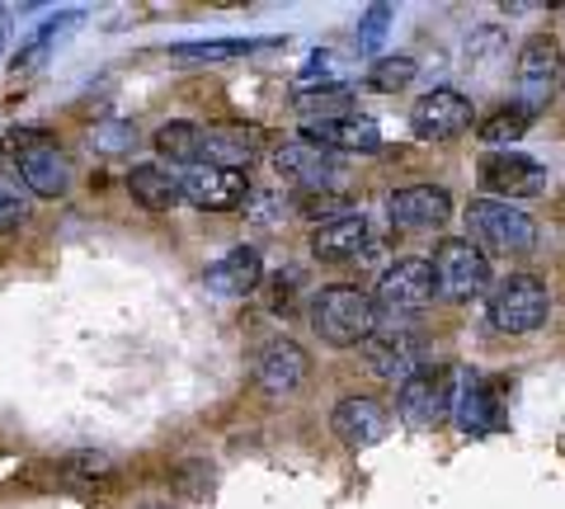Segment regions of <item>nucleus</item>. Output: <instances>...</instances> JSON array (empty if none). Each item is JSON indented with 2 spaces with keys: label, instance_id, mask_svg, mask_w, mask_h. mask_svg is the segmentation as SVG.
I'll return each mask as SVG.
<instances>
[{
  "label": "nucleus",
  "instance_id": "obj_1",
  "mask_svg": "<svg viewBox=\"0 0 565 509\" xmlns=\"http://www.w3.org/2000/svg\"><path fill=\"white\" fill-rule=\"evenodd\" d=\"M311 326H316V336H321L326 344H334V349L367 344V336L377 330V303L353 284L321 288L316 303H311Z\"/></svg>",
  "mask_w": 565,
  "mask_h": 509
},
{
  "label": "nucleus",
  "instance_id": "obj_2",
  "mask_svg": "<svg viewBox=\"0 0 565 509\" xmlns=\"http://www.w3.org/2000/svg\"><path fill=\"white\" fill-rule=\"evenodd\" d=\"M467 241L486 255H527L537 251V222L500 199H471L467 208Z\"/></svg>",
  "mask_w": 565,
  "mask_h": 509
},
{
  "label": "nucleus",
  "instance_id": "obj_3",
  "mask_svg": "<svg viewBox=\"0 0 565 509\" xmlns=\"http://www.w3.org/2000/svg\"><path fill=\"white\" fill-rule=\"evenodd\" d=\"M438 297L429 259H396L377 284V326H415V316Z\"/></svg>",
  "mask_w": 565,
  "mask_h": 509
},
{
  "label": "nucleus",
  "instance_id": "obj_4",
  "mask_svg": "<svg viewBox=\"0 0 565 509\" xmlns=\"http://www.w3.org/2000/svg\"><path fill=\"white\" fill-rule=\"evenodd\" d=\"M452 401H457V392H452V368L448 363H424L411 382H401L396 415H401L405 430L429 434V430H438L452 415Z\"/></svg>",
  "mask_w": 565,
  "mask_h": 509
},
{
  "label": "nucleus",
  "instance_id": "obj_5",
  "mask_svg": "<svg viewBox=\"0 0 565 509\" xmlns=\"http://www.w3.org/2000/svg\"><path fill=\"white\" fill-rule=\"evenodd\" d=\"M546 311H552V297H546V284L533 274H509L504 284L490 288L486 316L500 336H527V330L546 326Z\"/></svg>",
  "mask_w": 565,
  "mask_h": 509
},
{
  "label": "nucleus",
  "instance_id": "obj_6",
  "mask_svg": "<svg viewBox=\"0 0 565 509\" xmlns=\"http://www.w3.org/2000/svg\"><path fill=\"white\" fill-rule=\"evenodd\" d=\"M429 269H434V284H438L444 303H467V297L486 293V284H490V259H486V251H476L467 236L438 241Z\"/></svg>",
  "mask_w": 565,
  "mask_h": 509
},
{
  "label": "nucleus",
  "instance_id": "obj_7",
  "mask_svg": "<svg viewBox=\"0 0 565 509\" xmlns=\"http://www.w3.org/2000/svg\"><path fill=\"white\" fill-rule=\"evenodd\" d=\"M457 430L467 438H486L500 434L509 425V378H486V373H467L462 392L452 401Z\"/></svg>",
  "mask_w": 565,
  "mask_h": 509
},
{
  "label": "nucleus",
  "instance_id": "obj_8",
  "mask_svg": "<svg viewBox=\"0 0 565 509\" xmlns=\"http://www.w3.org/2000/svg\"><path fill=\"white\" fill-rule=\"evenodd\" d=\"M556 81H561V57H556V43L546 33H533L523 47H519V66H514V109H523L527 118L542 114L556 95Z\"/></svg>",
  "mask_w": 565,
  "mask_h": 509
},
{
  "label": "nucleus",
  "instance_id": "obj_9",
  "mask_svg": "<svg viewBox=\"0 0 565 509\" xmlns=\"http://www.w3.org/2000/svg\"><path fill=\"white\" fill-rule=\"evenodd\" d=\"M274 170L288 180L297 194H316V189H334V180L344 174V161L330 147H316L307 137H292L274 151Z\"/></svg>",
  "mask_w": 565,
  "mask_h": 509
},
{
  "label": "nucleus",
  "instance_id": "obj_10",
  "mask_svg": "<svg viewBox=\"0 0 565 509\" xmlns=\"http://www.w3.org/2000/svg\"><path fill=\"white\" fill-rule=\"evenodd\" d=\"M363 354L382 382H411L424 368V340L415 326H377L373 336H367Z\"/></svg>",
  "mask_w": 565,
  "mask_h": 509
},
{
  "label": "nucleus",
  "instance_id": "obj_11",
  "mask_svg": "<svg viewBox=\"0 0 565 509\" xmlns=\"http://www.w3.org/2000/svg\"><path fill=\"white\" fill-rule=\"evenodd\" d=\"M180 194L184 203L203 208V213H232L250 199V180H245L241 170H217V166H189L180 174Z\"/></svg>",
  "mask_w": 565,
  "mask_h": 509
},
{
  "label": "nucleus",
  "instance_id": "obj_12",
  "mask_svg": "<svg viewBox=\"0 0 565 509\" xmlns=\"http://www.w3.org/2000/svg\"><path fill=\"white\" fill-rule=\"evenodd\" d=\"M481 189L494 194L500 203L537 199L546 189V166H537L533 156H519V151H490L481 161Z\"/></svg>",
  "mask_w": 565,
  "mask_h": 509
},
{
  "label": "nucleus",
  "instance_id": "obj_13",
  "mask_svg": "<svg viewBox=\"0 0 565 509\" xmlns=\"http://www.w3.org/2000/svg\"><path fill=\"white\" fill-rule=\"evenodd\" d=\"M307 368H311L307 349L288 336H274L255 349V382L264 396H292L307 382Z\"/></svg>",
  "mask_w": 565,
  "mask_h": 509
},
{
  "label": "nucleus",
  "instance_id": "obj_14",
  "mask_svg": "<svg viewBox=\"0 0 565 509\" xmlns=\"http://www.w3.org/2000/svg\"><path fill=\"white\" fill-rule=\"evenodd\" d=\"M471 99L457 95V91H429L415 99L411 109V128L415 137H424V142H452V137H462L471 128Z\"/></svg>",
  "mask_w": 565,
  "mask_h": 509
},
{
  "label": "nucleus",
  "instance_id": "obj_15",
  "mask_svg": "<svg viewBox=\"0 0 565 509\" xmlns=\"http://www.w3.org/2000/svg\"><path fill=\"white\" fill-rule=\"evenodd\" d=\"M386 218L401 232H434V226H444L452 218V194L438 184H411V189H396L392 199H386Z\"/></svg>",
  "mask_w": 565,
  "mask_h": 509
},
{
  "label": "nucleus",
  "instance_id": "obj_16",
  "mask_svg": "<svg viewBox=\"0 0 565 509\" xmlns=\"http://www.w3.org/2000/svg\"><path fill=\"white\" fill-rule=\"evenodd\" d=\"M330 430H334V438H344L349 448H367V444H382L386 438L392 415H386V406L373 396H344L330 415Z\"/></svg>",
  "mask_w": 565,
  "mask_h": 509
},
{
  "label": "nucleus",
  "instance_id": "obj_17",
  "mask_svg": "<svg viewBox=\"0 0 565 509\" xmlns=\"http://www.w3.org/2000/svg\"><path fill=\"white\" fill-rule=\"evenodd\" d=\"M20 184L29 189V194H39V199H62L66 189H71V161H66V151H57L43 137V142H33L20 161Z\"/></svg>",
  "mask_w": 565,
  "mask_h": 509
},
{
  "label": "nucleus",
  "instance_id": "obj_18",
  "mask_svg": "<svg viewBox=\"0 0 565 509\" xmlns=\"http://www.w3.org/2000/svg\"><path fill=\"white\" fill-rule=\"evenodd\" d=\"M377 245L367 236V218L363 213H349V218H334L326 226L311 232V255L326 259V265H340V259H359V255H373Z\"/></svg>",
  "mask_w": 565,
  "mask_h": 509
},
{
  "label": "nucleus",
  "instance_id": "obj_19",
  "mask_svg": "<svg viewBox=\"0 0 565 509\" xmlns=\"http://www.w3.org/2000/svg\"><path fill=\"white\" fill-rule=\"evenodd\" d=\"M203 284L217 297H250L264 284V259H259V251H250V245H236V251H226L217 265H207Z\"/></svg>",
  "mask_w": 565,
  "mask_h": 509
},
{
  "label": "nucleus",
  "instance_id": "obj_20",
  "mask_svg": "<svg viewBox=\"0 0 565 509\" xmlns=\"http://www.w3.org/2000/svg\"><path fill=\"white\" fill-rule=\"evenodd\" d=\"M307 142L316 147H330V151H382V132H377V123H367V118H316L307 123Z\"/></svg>",
  "mask_w": 565,
  "mask_h": 509
},
{
  "label": "nucleus",
  "instance_id": "obj_21",
  "mask_svg": "<svg viewBox=\"0 0 565 509\" xmlns=\"http://www.w3.org/2000/svg\"><path fill=\"white\" fill-rule=\"evenodd\" d=\"M259 156V132L255 128H203V166L217 170H250Z\"/></svg>",
  "mask_w": 565,
  "mask_h": 509
},
{
  "label": "nucleus",
  "instance_id": "obj_22",
  "mask_svg": "<svg viewBox=\"0 0 565 509\" xmlns=\"http://www.w3.org/2000/svg\"><path fill=\"white\" fill-rule=\"evenodd\" d=\"M128 194H132L141 208H147V213H170L174 203H184L180 174H170V170H161V166H132Z\"/></svg>",
  "mask_w": 565,
  "mask_h": 509
},
{
  "label": "nucleus",
  "instance_id": "obj_23",
  "mask_svg": "<svg viewBox=\"0 0 565 509\" xmlns=\"http://www.w3.org/2000/svg\"><path fill=\"white\" fill-rule=\"evenodd\" d=\"M156 151L166 156L170 166H199L203 161V128L199 123H184V118H174L166 123V128H156Z\"/></svg>",
  "mask_w": 565,
  "mask_h": 509
},
{
  "label": "nucleus",
  "instance_id": "obj_24",
  "mask_svg": "<svg viewBox=\"0 0 565 509\" xmlns=\"http://www.w3.org/2000/svg\"><path fill=\"white\" fill-rule=\"evenodd\" d=\"M274 39H207V43H174V62H226V57H250V52L269 47Z\"/></svg>",
  "mask_w": 565,
  "mask_h": 509
},
{
  "label": "nucleus",
  "instance_id": "obj_25",
  "mask_svg": "<svg viewBox=\"0 0 565 509\" xmlns=\"http://www.w3.org/2000/svg\"><path fill=\"white\" fill-rule=\"evenodd\" d=\"M349 213H359L344 194H334V189H316V194H292V218H307L316 226H326L334 218H349Z\"/></svg>",
  "mask_w": 565,
  "mask_h": 509
},
{
  "label": "nucleus",
  "instance_id": "obj_26",
  "mask_svg": "<svg viewBox=\"0 0 565 509\" xmlns=\"http://www.w3.org/2000/svg\"><path fill=\"white\" fill-rule=\"evenodd\" d=\"M527 118L523 109H514V104H509V109H494L486 123H481V142L486 147H509V142H519V137L527 132Z\"/></svg>",
  "mask_w": 565,
  "mask_h": 509
},
{
  "label": "nucleus",
  "instance_id": "obj_27",
  "mask_svg": "<svg viewBox=\"0 0 565 509\" xmlns=\"http://www.w3.org/2000/svg\"><path fill=\"white\" fill-rule=\"evenodd\" d=\"M292 213V194H282V189H250V199H245V218L255 226H278L282 218Z\"/></svg>",
  "mask_w": 565,
  "mask_h": 509
},
{
  "label": "nucleus",
  "instance_id": "obj_28",
  "mask_svg": "<svg viewBox=\"0 0 565 509\" xmlns=\"http://www.w3.org/2000/svg\"><path fill=\"white\" fill-rule=\"evenodd\" d=\"M415 72H419L415 57H382V62H373V72H367V85L392 95V91H405V85L415 81Z\"/></svg>",
  "mask_w": 565,
  "mask_h": 509
},
{
  "label": "nucleus",
  "instance_id": "obj_29",
  "mask_svg": "<svg viewBox=\"0 0 565 509\" xmlns=\"http://www.w3.org/2000/svg\"><path fill=\"white\" fill-rule=\"evenodd\" d=\"M292 109L307 114L311 123H316V114H321V118H344V109H349V85H326V91H311L302 99H292Z\"/></svg>",
  "mask_w": 565,
  "mask_h": 509
},
{
  "label": "nucleus",
  "instance_id": "obj_30",
  "mask_svg": "<svg viewBox=\"0 0 565 509\" xmlns=\"http://www.w3.org/2000/svg\"><path fill=\"white\" fill-rule=\"evenodd\" d=\"M29 218V194L20 189V180L0 174V232H14Z\"/></svg>",
  "mask_w": 565,
  "mask_h": 509
},
{
  "label": "nucleus",
  "instance_id": "obj_31",
  "mask_svg": "<svg viewBox=\"0 0 565 509\" xmlns=\"http://www.w3.org/2000/svg\"><path fill=\"white\" fill-rule=\"evenodd\" d=\"M386 29H392V6H367L363 10V20H359V52H373L382 47V39H386Z\"/></svg>",
  "mask_w": 565,
  "mask_h": 509
},
{
  "label": "nucleus",
  "instance_id": "obj_32",
  "mask_svg": "<svg viewBox=\"0 0 565 509\" xmlns=\"http://www.w3.org/2000/svg\"><path fill=\"white\" fill-rule=\"evenodd\" d=\"M128 132H132L128 123H109V128L99 132V147L104 151H122V147H128Z\"/></svg>",
  "mask_w": 565,
  "mask_h": 509
},
{
  "label": "nucleus",
  "instance_id": "obj_33",
  "mask_svg": "<svg viewBox=\"0 0 565 509\" xmlns=\"http://www.w3.org/2000/svg\"><path fill=\"white\" fill-rule=\"evenodd\" d=\"M326 72H330V52H311V62H307L302 81H316V76H326Z\"/></svg>",
  "mask_w": 565,
  "mask_h": 509
},
{
  "label": "nucleus",
  "instance_id": "obj_34",
  "mask_svg": "<svg viewBox=\"0 0 565 509\" xmlns=\"http://www.w3.org/2000/svg\"><path fill=\"white\" fill-rule=\"evenodd\" d=\"M0 20H6V14H0ZM0 33H6V24H0Z\"/></svg>",
  "mask_w": 565,
  "mask_h": 509
}]
</instances>
